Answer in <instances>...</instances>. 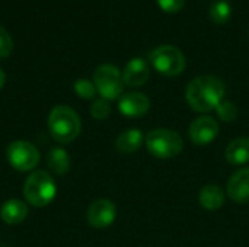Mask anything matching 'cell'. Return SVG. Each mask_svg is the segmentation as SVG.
<instances>
[{"mask_svg": "<svg viewBox=\"0 0 249 247\" xmlns=\"http://www.w3.org/2000/svg\"><path fill=\"white\" fill-rule=\"evenodd\" d=\"M225 191L217 185H206L198 194L200 205L207 211H217L225 204Z\"/></svg>", "mask_w": 249, "mask_h": 247, "instance_id": "cell-16", "label": "cell"}, {"mask_svg": "<svg viewBox=\"0 0 249 247\" xmlns=\"http://www.w3.org/2000/svg\"><path fill=\"white\" fill-rule=\"evenodd\" d=\"M4 83H6V74H4V71L0 68V89L4 86Z\"/></svg>", "mask_w": 249, "mask_h": 247, "instance_id": "cell-24", "label": "cell"}, {"mask_svg": "<svg viewBox=\"0 0 249 247\" xmlns=\"http://www.w3.org/2000/svg\"><path fill=\"white\" fill-rule=\"evenodd\" d=\"M93 84L102 99L115 100L124 90L123 73L112 64H101L93 73Z\"/></svg>", "mask_w": 249, "mask_h": 247, "instance_id": "cell-6", "label": "cell"}, {"mask_svg": "<svg viewBox=\"0 0 249 247\" xmlns=\"http://www.w3.org/2000/svg\"><path fill=\"white\" fill-rule=\"evenodd\" d=\"M111 114V105H109V100L107 99H98L92 103L90 106V115L98 119V121H102V119H107Z\"/></svg>", "mask_w": 249, "mask_h": 247, "instance_id": "cell-21", "label": "cell"}, {"mask_svg": "<svg viewBox=\"0 0 249 247\" xmlns=\"http://www.w3.org/2000/svg\"><path fill=\"white\" fill-rule=\"evenodd\" d=\"M144 143V135L139 128H128L118 134L115 140V148L121 154H133L136 153Z\"/></svg>", "mask_w": 249, "mask_h": 247, "instance_id": "cell-15", "label": "cell"}, {"mask_svg": "<svg viewBox=\"0 0 249 247\" xmlns=\"http://www.w3.org/2000/svg\"><path fill=\"white\" fill-rule=\"evenodd\" d=\"M159 7L166 13H177L184 7L185 0H156Z\"/></svg>", "mask_w": 249, "mask_h": 247, "instance_id": "cell-23", "label": "cell"}, {"mask_svg": "<svg viewBox=\"0 0 249 247\" xmlns=\"http://www.w3.org/2000/svg\"><path fill=\"white\" fill-rule=\"evenodd\" d=\"M150 109V99L142 92H128L118 99V111L127 118H140Z\"/></svg>", "mask_w": 249, "mask_h": 247, "instance_id": "cell-10", "label": "cell"}, {"mask_svg": "<svg viewBox=\"0 0 249 247\" xmlns=\"http://www.w3.org/2000/svg\"><path fill=\"white\" fill-rule=\"evenodd\" d=\"M48 131L57 143L69 144L79 137L82 121L70 106L57 105L48 115Z\"/></svg>", "mask_w": 249, "mask_h": 247, "instance_id": "cell-2", "label": "cell"}, {"mask_svg": "<svg viewBox=\"0 0 249 247\" xmlns=\"http://www.w3.org/2000/svg\"><path fill=\"white\" fill-rule=\"evenodd\" d=\"M149 60L153 68L166 77H175L185 70V55L174 45H160L150 51Z\"/></svg>", "mask_w": 249, "mask_h": 247, "instance_id": "cell-5", "label": "cell"}, {"mask_svg": "<svg viewBox=\"0 0 249 247\" xmlns=\"http://www.w3.org/2000/svg\"><path fill=\"white\" fill-rule=\"evenodd\" d=\"M88 223L95 229H107L117 218V207L112 201L101 198L93 201L86 214Z\"/></svg>", "mask_w": 249, "mask_h": 247, "instance_id": "cell-8", "label": "cell"}, {"mask_svg": "<svg viewBox=\"0 0 249 247\" xmlns=\"http://www.w3.org/2000/svg\"><path fill=\"white\" fill-rule=\"evenodd\" d=\"M225 96V84L216 76H198L191 80L185 90V99L196 112L214 111Z\"/></svg>", "mask_w": 249, "mask_h": 247, "instance_id": "cell-1", "label": "cell"}, {"mask_svg": "<svg viewBox=\"0 0 249 247\" xmlns=\"http://www.w3.org/2000/svg\"><path fill=\"white\" fill-rule=\"evenodd\" d=\"M76 95L82 99H93L96 95V87L93 84V82L88 80V79H79L74 82L73 86Z\"/></svg>", "mask_w": 249, "mask_h": 247, "instance_id": "cell-19", "label": "cell"}, {"mask_svg": "<svg viewBox=\"0 0 249 247\" xmlns=\"http://www.w3.org/2000/svg\"><path fill=\"white\" fill-rule=\"evenodd\" d=\"M144 144L147 151L158 159H172L177 157L184 147L181 135L168 128H156L146 134Z\"/></svg>", "mask_w": 249, "mask_h": 247, "instance_id": "cell-4", "label": "cell"}, {"mask_svg": "<svg viewBox=\"0 0 249 247\" xmlns=\"http://www.w3.org/2000/svg\"><path fill=\"white\" fill-rule=\"evenodd\" d=\"M13 51V41L9 32L0 25V58H7Z\"/></svg>", "mask_w": 249, "mask_h": 247, "instance_id": "cell-22", "label": "cell"}, {"mask_svg": "<svg viewBox=\"0 0 249 247\" xmlns=\"http://www.w3.org/2000/svg\"><path fill=\"white\" fill-rule=\"evenodd\" d=\"M6 159L18 172H29L38 166L41 154L32 143L26 140H15L6 148Z\"/></svg>", "mask_w": 249, "mask_h": 247, "instance_id": "cell-7", "label": "cell"}, {"mask_svg": "<svg viewBox=\"0 0 249 247\" xmlns=\"http://www.w3.org/2000/svg\"><path fill=\"white\" fill-rule=\"evenodd\" d=\"M228 197L236 204L249 202V167L236 170L228 182Z\"/></svg>", "mask_w": 249, "mask_h": 247, "instance_id": "cell-11", "label": "cell"}, {"mask_svg": "<svg viewBox=\"0 0 249 247\" xmlns=\"http://www.w3.org/2000/svg\"><path fill=\"white\" fill-rule=\"evenodd\" d=\"M149 77H150L149 64L143 58H139V57L130 60L123 70L124 84H127L130 87H140V86L146 84Z\"/></svg>", "mask_w": 249, "mask_h": 247, "instance_id": "cell-12", "label": "cell"}, {"mask_svg": "<svg viewBox=\"0 0 249 247\" xmlns=\"http://www.w3.org/2000/svg\"><path fill=\"white\" fill-rule=\"evenodd\" d=\"M190 140L197 146H207L216 140L219 135V122L213 116H200L196 118L188 130Z\"/></svg>", "mask_w": 249, "mask_h": 247, "instance_id": "cell-9", "label": "cell"}, {"mask_svg": "<svg viewBox=\"0 0 249 247\" xmlns=\"http://www.w3.org/2000/svg\"><path fill=\"white\" fill-rule=\"evenodd\" d=\"M57 195V186L54 178L45 170L32 172L23 185V197L28 204L34 207H45L54 201Z\"/></svg>", "mask_w": 249, "mask_h": 247, "instance_id": "cell-3", "label": "cell"}, {"mask_svg": "<svg viewBox=\"0 0 249 247\" xmlns=\"http://www.w3.org/2000/svg\"><path fill=\"white\" fill-rule=\"evenodd\" d=\"M47 163L50 170L57 176H64L70 170V156L64 148L54 147L47 156Z\"/></svg>", "mask_w": 249, "mask_h": 247, "instance_id": "cell-17", "label": "cell"}, {"mask_svg": "<svg viewBox=\"0 0 249 247\" xmlns=\"http://www.w3.org/2000/svg\"><path fill=\"white\" fill-rule=\"evenodd\" d=\"M231 16H232V7H231V4L228 1L219 0V1L212 4V7H210V19L214 23H219V25L228 23Z\"/></svg>", "mask_w": 249, "mask_h": 247, "instance_id": "cell-18", "label": "cell"}, {"mask_svg": "<svg viewBox=\"0 0 249 247\" xmlns=\"http://www.w3.org/2000/svg\"><path fill=\"white\" fill-rule=\"evenodd\" d=\"M0 217L9 226L20 224L28 217V205L18 198L9 199L0 208Z\"/></svg>", "mask_w": 249, "mask_h": 247, "instance_id": "cell-13", "label": "cell"}, {"mask_svg": "<svg viewBox=\"0 0 249 247\" xmlns=\"http://www.w3.org/2000/svg\"><path fill=\"white\" fill-rule=\"evenodd\" d=\"M225 159L232 166H242L249 162V137L232 140L225 151Z\"/></svg>", "mask_w": 249, "mask_h": 247, "instance_id": "cell-14", "label": "cell"}, {"mask_svg": "<svg viewBox=\"0 0 249 247\" xmlns=\"http://www.w3.org/2000/svg\"><path fill=\"white\" fill-rule=\"evenodd\" d=\"M216 112H217V116L225 122H232L238 116V108L231 100H222L219 106L216 108Z\"/></svg>", "mask_w": 249, "mask_h": 247, "instance_id": "cell-20", "label": "cell"}, {"mask_svg": "<svg viewBox=\"0 0 249 247\" xmlns=\"http://www.w3.org/2000/svg\"><path fill=\"white\" fill-rule=\"evenodd\" d=\"M248 33H249V31H248Z\"/></svg>", "mask_w": 249, "mask_h": 247, "instance_id": "cell-25", "label": "cell"}]
</instances>
